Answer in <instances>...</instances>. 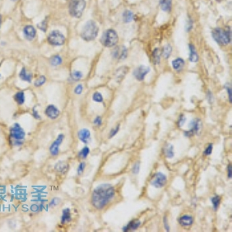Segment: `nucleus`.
I'll return each mask as SVG.
<instances>
[{
	"label": "nucleus",
	"mask_w": 232,
	"mask_h": 232,
	"mask_svg": "<svg viewBox=\"0 0 232 232\" xmlns=\"http://www.w3.org/2000/svg\"><path fill=\"white\" fill-rule=\"evenodd\" d=\"M115 196V189L108 183L101 184L93 190L91 194V204L97 210L105 207Z\"/></svg>",
	"instance_id": "nucleus-1"
},
{
	"label": "nucleus",
	"mask_w": 232,
	"mask_h": 232,
	"mask_svg": "<svg viewBox=\"0 0 232 232\" xmlns=\"http://www.w3.org/2000/svg\"><path fill=\"white\" fill-rule=\"evenodd\" d=\"M99 31L98 25L94 20H89L85 23L81 31V37L85 41H91L96 38Z\"/></svg>",
	"instance_id": "nucleus-2"
},
{
	"label": "nucleus",
	"mask_w": 232,
	"mask_h": 232,
	"mask_svg": "<svg viewBox=\"0 0 232 232\" xmlns=\"http://www.w3.org/2000/svg\"><path fill=\"white\" fill-rule=\"evenodd\" d=\"M212 36L214 40L220 46H227L231 43V32L229 27L226 30L220 28L214 29L212 31Z\"/></svg>",
	"instance_id": "nucleus-3"
},
{
	"label": "nucleus",
	"mask_w": 232,
	"mask_h": 232,
	"mask_svg": "<svg viewBox=\"0 0 232 232\" xmlns=\"http://www.w3.org/2000/svg\"><path fill=\"white\" fill-rule=\"evenodd\" d=\"M25 136L26 133L24 130L18 123H15L10 128V142H12L13 146H20L22 144V141L24 140Z\"/></svg>",
	"instance_id": "nucleus-4"
},
{
	"label": "nucleus",
	"mask_w": 232,
	"mask_h": 232,
	"mask_svg": "<svg viewBox=\"0 0 232 232\" xmlns=\"http://www.w3.org/2000/svg\"><path fill=\"white\" fill-rule=\"evenodd\" d=\"M86 6L85 0H70L69 1V12L75 18H80Z\"/></svg>",
	"instance_id": "nucleus-5"
},
{
	"label": "nucleus",
	"mask_w": 232,
	"mask_h": 232,
	"mask_svg": "<svg viewBox=\"0 0 232 232\" xmlns=\"http://www.w3.org/2000/svg\"><path fill=\"white\" fill-rule=\"evenodd\" d=\"M101 42L102 45L105 47H108V48L113 47L118 42V34L114 30L109 29L103 33L101 38Z\"/></svg>",
	"instance_id": "nucleus-6"
},
{
	"label": "nucleus",
	"mask_w": 232,
	"mask_h": 232,
	"mask_svg": "<svg viewBox=\"0 0 232 232\" xmlns=\"http://www.w3.org/2000/svg\"><path fill=\"white\" fill-rule=\"evenodd\" d=\"M47 41L53 46H62L65 43V37L64 34L61 33L59 30H53L48 35Z\"/></svg>",
	"instance_id": "nucleus-7"
},
{
	"label": "nucleus",
	"mask_w": 232,
	"mask_h": 232,
	"mask_svg": "<svg viewBox=\"0 0 232 232\" xmlns=\"http://www.w3.org/2000/svg\"><path fill=\"white\" fill-rule=\"evenodd\" d=\"M167 183V178L162 173H157L150 180V184L156 188H162Z\"/></svg>",
	"instance_id": "nucleus-8"
},
{
	"label": "nucleus",
	"mask_w": 232,
	"mask_h": 232,
	"mask_svg": "<svg viewBox=\"0 0 232 232\" xmlns=\"http://www.w3.org/2000/svg\"><path fill=\"white\" fill-rule=\"evenodd\" d=\"M202 127V123L200 119H194L193 121L190 122L189 125V130L186 131L184 132L185 136L187 137H191L194 134H198Z\"/></svg>",
	"instance_id": "nucleus-9"
},
{
	"label": "nucleus",
	"mask_w": 232,
	"mask_h": 232,
	"mask_svg": "<svg viewBox=\"0 0 232 232\" xmlns=\"http://www.w3.org/2000/svg\"><path fill=\"white\" fill-rule=\"evenodd\" d=\"M150 71V68L146 66H139L136 68L133 71V75L135 78L139 81H142L145 79L146 74Z\"/></svg>",
	"instance_id": "nucleus-10"
},
{
	"label": "nucleus",
	"mask_w": 232,
	"mask_h": 232,
	"mask_svg": "<svg viewBox=\"0 0 232 232\" xmlns=\"http://www.w3.org/2000/svg\"><path fill=\"white\" fill-rule=\"evenodd\" d=\"M112 54L114 58L118 59V60H125L128 55V50L124 46H118L113 50Z\"/></svg>",
	"instance_id": "nucleus-11"
},
{
	"label": "nucleus",
	"mask_w": 232,
	"mask_h": 232,
	"mask_svg": "<svg viewBox=\"0 0 232 232\" xmlns=\"http://www.w3.org/2000/svg\"><path fill=\"white\" fill-rule=\"evenodd\" d=\"M64 138V136L63 134H60L58 136L57 138L53 142V144L50 147V152L52 156H57L59 153V147L62 143Z\"/></svg>",
	"instance_id": "nucleus-12"
},
{
	"label": "nucleus",
	"mask_w": 232,
	"mask_h": 232,
	"mask_svg": "<svg viewBox=\"0 0 232 232\" xmlns=\"http://www.w3.org/2000/svg\"><path fill=\"white\" fill-rule=\"evenodd\" d=\"M45 114L50 119H56L58 118V116L60 115V111L58 110V108L56 106H54L53 104H50L45 110Z\"/></svg>",
	"instance_id": "nucleus-13"
},
{
	"label": "nucleus",
	"mask_w": 232,
	"mask_h": 232,
	"mask_svg": "<svg viewBox=\"0 0 232 232\" xmlns=\"http://www.w3.org/2000/svg\"><path fill=\"white\" fill-rule=\"evenodd\" d=\"M24 37L28 40H33L36 37V30L33 26H26L23 29Z\"/></svg>",
	"instance_id": "nucleus-14"
},
{
	"label": "nucleus",
	"mask_w": 232,
	"mask_h": 232,
	"mask_svg": "<svg viewBox=\"0 0 232 232\" xmlns=\"http://www.w3.org/2000/svg\"><path fill=\"white\" fill-rule=\"evenodd\" d=\"M78 138L83 143H88L91 140V132L87 128H83L78 132Z\"/></svg>",
	"instance_id": "nucleus-15"
},
{
	"label": "nucleus",
	"mask_w": 232,
	"mask_h": 232,
	"mask_svg": "<svg viewBox=\"0 0 232 232\" xmlns=\"http://www.w3.org/2000/svg\"><path fill=\"white\" fill-rule=\"evenodd\" d=\"M179 223L183 227H190L194 223V218L190 215H183L179 219Z\"/></svg>",
	"instance_id": "nucleus-16"
},
{
	"label": "nucleus",
	"mask_w": 232,
	"mask_h": 232,
	"mask_svg": "<svg viewBox=\"0 0 232 232\" xmlns=\"http://www.w3.org/2000/svg\"><path fill=\"white\" fill-rule=\"evenodd\" d=\"M141 225V221L138 220H132L130 222L128 223L125 227L123 228V231H132L137 230L139 226Z\"/></svg>",
	"instance_id": "nucleus-17"
},
{
	"label": "nucleus",
	"mask_w": 232,
	"mask_h": 232,
	"mask_svg": "<svg viewBox=\"0 0 232 232\" xmlns=\"http://www.w3.org/2000/svg\"><path fill=\"white\" fill-rule=\"evenodd\" d=\"M189 47H190V57H189V60H190V62L196 63L199 60V56L197 52H196V48H195V46H194L193 44H190Z\"/></svg>",
	"instance_id": "nucleus-18"
},
{
	"label": "nucleus",
	"mask_w": 232,
	"mask_h": 232,
	"mask_svg": "<svg viewBox=\"0 0 232 232\" xmlns=\"http://www.w3.org/2000/svg\"><path fill=\"white\" fill-rule=\"evenodd\" d=\"M19 76H20V78L21 80L29 83L31 82V80H32L33 78L32 74L27 72V70H26V69L25 67H23L22 70H21L20 74H19Z\"/></svg>",
	"instance_id": "nucleus-19"
},
{
	"label": "nucleus",
	"mask_w": 232,
	"mask_h": 232,
	"mask_svg": "<svg viewBox=\"0 0 232 232\" xmlns=\"http://www.w3.org/2000/svg\"><path fill=\"white\" fill-rule=\"evenodd\" d=\"M160 6L165 12H170L172 8V0H160Z\"/></svg>",
	"instance_id": "nucleus-20"
},
{
	"label": "nucleus",
	"mask_w": 232,
	"mask_h": 232,
	"mask_svg": "<svg viewBox=\"0 0 232 232\" xmlns=\"http://www.w3.org/2000/svg\"><path fill=\"white\" fill-rule=\"evenodd\" d=\"M184 64H185V62L182 58H176L172 61L173 67L174 70H177V71L182 70L184 67Z\"/></svg>",
	"instance_id": "nucleus-21"
},
{
	"label": "nucleus",
	"mask_w": 232,
	"mask_h": 232,
	"mask_svg": "<svg viewBox=\"0 0 232 232\" xmlns=\"http://www.w3.org/2000/svg\"><path fill=\"white\" fill-rule=\"evenodd\" d=\"M128 72V67H122L118 70H117L115 73V78L117 81H121V80L125 78V74Z\"/></svg>",
	"instance_id": "nucleus-22"
},
{
	"label": "nucleus",
	"mask_w": 232,
	"mask_h": 232,
	"mask_svg": "<svg viewBox=\"0 0 232 232\" xmlns=\"http://www.w3.org/2000/svg\"><path fill=\"white\" fill-rule=\"evenodd\" d=\"M71 220V214L69 208H66L63 210L62 216H61V224H67Z\"/></svg>",
	"instance_id": "nucleus-23"
},
{
	"label": "nucleus",
	"mask_w": 232,
	"mask_h": 232,
	"mask_svg": "<svg viewBox=\"0 0 232 232\" xmlns=\"http://www.w3.org/2000/svg\"><path fill=\"white\" fill-rule=\"evenodd\" d=\"M164 155L167 159H172L174 156V148L173 146L171 144H167L166 147L163 149Z\"/></svg>",
	"instance_id": "nucleus-24"
},
{
	"label": "nucleus",
	"mask_w": 232,
	"mask_h": 232,
	"mask_svg": "<svg viewBox=\"0 0 232 232\" xmlns=\"http://www.w3.org/2000/svg\"><path fill=\"white\" fill-rule=\"evenodd\" d=\"M122 19L124 22H130L134 19V14L130 10H125L122 13Z\"/></svg>",
	"instance_id": "nucleus-25"
},
{
	"label": "nucleus",
	"mask_w": 232,
	"mask_h": 232,
	"mask_svg": "<svg viewBox=\"0 0 232 232\" xmlns=\"http://www.w3.org/2000/svg\"><path fill=\"white\" fill-rule=\"evenodd\" d=\"M152 58L153 64H159L160 62V58H161V51L159 48L154 49L153 52L152 54Z\"/></svg>",
	"instance_id": "nucleus-26"
},
{
	"label": "nucleus",
	"mask_w": 232,
	"mask_h": 232,
	"mask_svg": "<svg viewBox=\"0 0 232 232\" xmlns=\"http://www.w3.org/2000/svg\"><path fill=\"white\" fill-rule=\"evenodd\" d=\"M14 100L19 105H22L25 102V94L23 91L17 92L14 95Z\"/></svg>",
	"instance_id": "nucleus-27"
},
{
	"label": "nucleus",
	"mask_w": 232,
	"mask_h": 232,
	"mask_svg": "<svg viewBox=\"0 0 232 232\" xmlns=\"http://www.w3.org/2000/svg\"><path fill=\"white\" fill-rule=\"evenodd\" d=\"M55 170H57L58 172L66 173L68 170V164L67 162L60 161L55 165Z\"/></svg>",
	"instance_id": "nucleus-28"
},
{
	"label": "nucleus",
	"mask_w": 232,
	"mask_h": 232,
	"mask_svg": "<svg viewBox=\"0 0 232 232\" xmlns=\"http://www.w3.org/2000/svg\"><path fill=\"white\" fill-rule=\"evenodd\" d=\"M50 63L52 66H59L62 64V58L59 55H54L50 59Z\"/></svg>",
	"instance_id": "nucleus-29"
},
{
	"label": "nucleus",
	"mask_w": 232,
	"mask_h": 232,
	"mask_svg": "<svg viewBox=\"0 0 232 232\" xmlns=\"http://www.w3.org/2000/svg\"><path fill=\"white\" fill-rule=\"evenodd\" d=\"M171 53H172V47H171V46H170V44L165 45L162 50V54L163 57H164L165 59H168L170 57V55H171Z\"/></svg>",
	"instance_id": "nucleus-30"
},
{
	"label": "nucleus",
	"mask_w": 232,
	"mask_h": 232,
	"mask_svg": "<svg viewBox=\"0 0 232 232\" xmlns=\"http://www.w3.org/2000/svg\"><path fill=\"white\" fill-rule=\"evenodd\" d=\"M210 200H211V202H212L214 210L216 211V210H218V207H219V205H220V200H221L220 196H215L210 199Z\"/></svg>",
	"instance_id": "nucleus-31"
},
{
	"label": "nucleus",
	"mask_w": 232,
	"mask_h": 232,
	"mask_svg": "<svg viewBox=\"0 0 232 232\" xmlns=\"http://www.w3.org/2000/svg\"><path fill=\"white\" fill-rule=\"evenodd\" d=\"M90 152V149L88 148V146H85L82 149L80 150L79 153H78V157L80 159H86L88 157V154Z\"/></svg>",
	"instance_id": "nucleus-32"
},
{
	"label": "nucleus",
	"mask_w": 232,
	"mask_h": 232,
	"mask_svg": "<svg viewBox=\"0 0 232 232\" xmlns=\"http://www.w3.org/2000/svg\"><path fill=\"white\" fill-rule=\"evenodd\" d=\"M92 99L93 101H94L95 102H98V103H102L104 101V98H103V96L102 94H101L100 92H94L93 95H92Z\"/></svg>",
	"instance_id": "nucleus-33"
},
{
	"label": "nucleus",
	"mask_w": 232,
	"mask_h": 232,
	"mask_svg": "<svg viewBox=\"0 0 232 232\" xmlns=\"http://www.w3.org/2000/svg\"><path fill=\"white\" fill-rule=\"evenodd\" d=\"M71 78L75 81H78V80H80L83 78L82 72H80L79 70H74V72L71 74Z\"/></svg>",
	"instance_id": "nucleus-34"
},
{
	"label": "nucleus",
	"mask_w": 232,
	"mask_h": 232,
	"mask_svg": "<svg viewBox=\"0 0 232 232\" xmlns=\"http://www.w3.org/2000/svg\"><path fill=\"white\" fill-rule=\"evenodd\" d=\"M37 27L43 32H46V29H47V18H46L44 20H43L42 22L38 23Z\"/></svg>",
	"instance_id": "nucleus-35"
},
{
	"label": "nucleus",
	"mask_w": 232,
	"mask_h": 232,
	"mask_svg": "<svg viewBox=\"0 0 232 232\" xmlns=\"http://www.w3.org/2000/svg\"><path fill=\"white\" fill-rule=\"evenodd\" d=\"M46 78H45V76H40V78H37L36 80V81H35V83H34V85L36 87H40L42 86L43 84H45V82H46Z\"/></svg>",
	"instance_id": "nucleus-36"
},
{
	"label": "nucleus",
	"mask_w": 232,
	"mask_h": 232,
	"mask_svg": "<svg viewBox=\"0 0 232 232\" xmlns=\"http://www.w3.org/2000/svg\"><path fill=\"white\" fill-rule=\"evenodd\" d=\"M186 117L184 116V115H180V116L179 117L178 122H177V125H178V126L180 127V128H181V127H183V126L184 125L185 122H186Z\"/></svg>",
	"instance_id": "nucleus-37"
},
{
	"label": "nucleus",
	"mask_w": 232,
	"mask_h": 232,
	"mask_svg": "<svg viewBox=\"0 0 232 232\" xmlns=\"http://www.w3.org/2000/svg\"><path fill=\"white\" fill-rule=\"evenodd\" d=\"M119 128H120V125H118L116 126L115 128H112V130H111L110 133H109V138H113V137H114V136L118 132Z\"/></svg>",
	"instance_id": "nucleus-38"
},
{
	"label": "nucleus",
	"mask_w": 232,
	"mask_h": 232,
	"mask_svg": "<svg viewBox=\"0 0 232 232\" xmlns=\"http://www.w3.org/2000/svg\"><path fill=\"white\" fill-rule=\"evenodd\" d=\"M85 166H86V164H85V162H81L80 164H79V166H78V175H81V174L83 173L84 169H85Z\"/></svg>",
	"instance_id": "nucleus-39"
},
{
	"label": "nucleus",
	"mask_w": 232,
	"mask_h": 232,
	"mask_svg": "<svg viewBox=\"0 0 232 232\" xmlns=\"http://www.w3.org/2000/svg\"><path fill=\"white\" fill-rule=\"evenodd\" d=\"M212 151H213V145L210 144L204 151V156H210V155H211V153H212Z\"/></svg>",
	"instance_id": "nucleus-40"
},
{
	"label": "nucleus",
	"mask_w": 232,
	"mask_h": 232,
	"mask_svg": "<svg viewBox=\"0 0 232 232\" xmlns=\"http://www.w3.org/2000/svg\"><path fill=\"white\" fill-rule=\"evenodd\" d=\"M224 88H226L227 91H228V99H229V102L231 103L232 101V95H231V84H226Z\"/></svg>",
	"instance_id": "nucleus-41"
},
{
	"label": "nucleus",
	"mask_w": 232,
	"mask_h": 232,
	"mask_svg": "<svg viewBox=\"0 0 232 232\" xmlns=\"http://www.w3.org/2000/svg\"><path fill=\"white\" fill-rule=\"evenodd\" d=\"M139 170H140V162H136V164L134 165V166H133L132 173L134 174H138L139 173Z\"/></svg>",
	"instance_id": "nucleus-42"
},
{
	"label": "nucleus",
	"mask_w": 232,
	"mask_h": 232,
	"mask_svg": "<svg viewBox=\"0 0 232 232\" xmlns=\"http://www.w3.org/2000/svg\"><path fill=\"white\" fill-rule=\"evenodd\" d=\"M83 91V85L82 84H78L77 87L74 88V93L76 94H80Z\"/></svg>",
	"instance_id": "nucleus-43"
},
{
	"label": "nucleus",
	"mask_w": 232,
	"mask_h": 232,
	"mask_svg": "<svg viewBox=\"0 0 232 232\" xmlns=\"http://www.w3.org/2000/svg\"><path fill=\"white\" fill-rule=\"evenodd\" d=\"M94 124L95 125H98V126L101 125L102 124V119L100 116H97L96 118H94Z\"/></svg>",
	"instance_id": "nucleus-44"
},
{
	"label": "nucleus",
	"mask_w": 232,
	"mask_h": 232,
	"mask_svg": "<svg viewBox=\"0 0 232 232\" xmlns=\"http://www.w3.org/2000/svg\"><path fill=\"white\" fill-rule=\"evenodd\" d=\"M193 28V20H189L188 22H187V24H186V31L187 32H189L191 29Z\"/></svg>",
	"instance_id": "nucleus-45"
},
{
	"label": "nucleus",
	"mask_w": 232,
	"mask_h": 232,
	"mask_svg": "<svg viewBox=\"0 0 232 232\" xmlns=\"http://www.w3.org/2000/svg\"><path fill=\"white\" fill-rule=\"evenodd\" d=\"M163 224H164V227L165 228H166V231H170V226H169L168 220H167L166 217H164V218H163Z\"/></svg>",
	"instance_id": "nucleus-46"
},
{
	"label": "nucleus",
	"mask_w": 232,
	"mask_h": 232,
	"mask_svg": "<svg viewBox=\"0 0 232 232\" xmlns=\"http://www.w3.org/2000/svg\"><path fill=\"white\" fill-rule=\"evenodd\" d=\"M231 172H232L231 165H229L228 168V177L229 179H231Z\"/></svg>",
	"instance_id": "nucleus-47"
},
{
	"label": "nucleus",
	"mask_w": 232,
	"mask_h": 232,
	"mask_svg": "<svg viewBox=\"0 0 232 232\" xmlns=\"http://www.w3.org/2000/svg\"><path fill=\"white\" fill-rule=\"evenodd\" d=\"M207 98H208V101H209V102L210 103H212L213 101H214V98H213V95L212 94H211V92H208V94H207Z\"/></svg>",
	"instance_id": "nucleus-48"
},
{
	"label": "nucleus",
	"mask_w": 232,
	"mask_h": 232,
	"mask_svg": "<svg viewBox=\"0 0 232 232\" xmlns=\"http://www.w3.org/2000/svg\"><path fill=\"white\" fill-rule=\"evenodd\" d=\"M33 115L34 118H36V119H40V115H38L37 112H36V111L35 110V108H33Z\"/></svg>",
	"instance_id": "nucleus-49"
},
{
	"label": "nucleus",
	"mask_w": 232,
	"mask_h": 232,
	"mask_svg": "<svg viewBox=\"0 0 232 232\" xmlns=\"http://www.w3.org/2000/svg\"><path fill=\"white\" fill-rule=\"evenodd\" d=\"M1 23H2V16L0 15V27H1Z\"/></svg>",
	"instance_id": "nucleus-50"
},
{
	"label": "nucleus",
	"mask_w": 232,
	"mask_h": 232,
	"mask_svg": "<svg viewBox=\"0 0 232 232\" xmlns=\"http://www.w3.org/2000/svg\"><path fill=\"white\" fill-rule=\"evenodd\" d=\"M11 1H14L15 2V1H17V0H11Z\"/></svg>",
	"instance_id": "nucleus-51"
},
{
	"label": "nucleus",
	"mask_w": 232,
	"mask_h": 232,
	"mask_svg": "<svg viewBox=\"0 0 232 232\" xmlns=\"http://www.w3.org/2000/svg\"><path fill=\"white\" fill-rule=\"evenodd\" d=\"M0 78H1V74H0Z\"/></svg>",
	"instance_id": "nucleus-52"
}]
</instances>
